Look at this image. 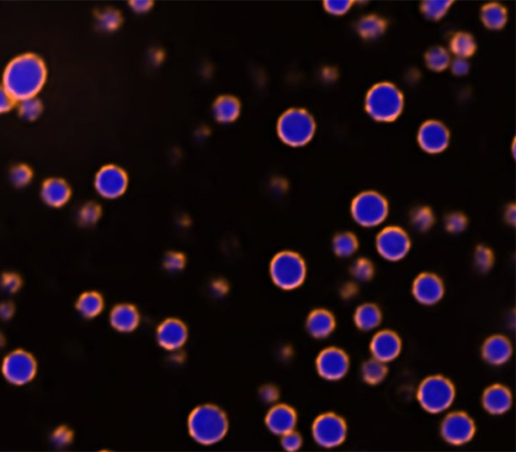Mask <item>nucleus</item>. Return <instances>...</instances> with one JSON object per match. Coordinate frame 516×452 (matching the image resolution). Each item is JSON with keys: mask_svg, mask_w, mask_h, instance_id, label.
Instances as JSON below:
<instances>
[{"mask_svg": "<svg viewBox=\"0 0 516 452\" xmlns=\"http://www.w3.org/2000/svg\"><path fill=\"white\" fill-rule=\"evenodd\" d=\"M47 67L42 58L34 53L17 56L6 67L2 86L14 97V100L36 97L47 80Z\"/></svg>", "mask_w": 516, "mask_h": 452, "instance_id": "1", "label": "nucleus"}, {"mask_svg": "<svg viewBox=\"0 0 516 452\" xmlns=\"http://www.w3.org/2000/svg\"><path fill=\"white\" fill-rule=\"evenodd\" d=\"M188 428L190 436L200 444H215L227 433V416L219 407L205 404L194 409L189 417Z\"/></svg>", "mask_w": 516, "mask_h": 452, "instance_id": "2", "label": "nucleus"}, {"mask_svg": "<svg viewBox=\"0 0 516 452\" xmlns=\"http://www.w3.org/2000/svg\"><path fill=\"white\" fill-rule=\"evenodd\" d=\"M403 103L401 90L389 82H382L369 90L365 99V109L376 121L392 122L403 112Z\"/></svg>", "mask_w": 516, "mask_h": 452, "instance_id": "3", "label": "nucleus"}, {"mask_svg": "<svg viewBox=\"0 0 516 452\" xmlns=\"http://www.w3.org/2000/svg\"><path fill=\"white\" fill-rule=\"evenodd\" d=\"M316 131L313 116L304 109H290L279 118L277 133L288 145L300 147L312 141Z\"/></svg>", "mask_w": 516, "mask_h": 452, "instance_id": "4", "label": "nucleus"}, {"mask_svg": "<svg viewBox=\"0 0 516 452\" xmlns=\"http://www.w3.org/2000/svg\"><path fill=\"white\" fill-rule=\"evenodd\" d=\"M307 266L296 252L283 251L270 263V276L275 285L283 290H292L304 283Z\"/></svg>", "mask_w": 516, "mask_h": 452, "instance_id": "5", "label": "nucleus"}, {"mask_svg": "<svg viewBox=\"0 0 516 452\" xmlns=\"http://www.w3.org/2000/svg\"><path fill=\"white\" fill-rule=\"evenodd\" d=\"M455 387L443 376H431L419 385L418 400L421 406L431 414L445 412L455 400Z\"/></svg>", "mask_w": 516, "mask_h": 452, "instance_id": "6", "label": "nucleus"}, {"mask_svg": "<svg viewBox=\"0 0 516 452\" xmlns=\"http://www.w3.org/2000/svg\"><path fill=\"white\" fill-rule=\"evenodd\" d=\"M351 214L358 225L365 228L376 227L386 221L388 203L377 191H363L352 202Z\"/></svg>", "mask_w": 516, "mask_h": 452, "instance_id": "7", "label": "nucleus"}, {"mask_svg": "<svg viewBox=\"0 0 516 452\" xmlns=\"http://www.w3.org/2000/svg\"><path fill=\"white\" fill-rule=\"evenodd\" d=\"M314 440L325 449H334L345 441L347 436V424L335 413L320 415L312 427Z\"/></svg>", "mask_w": 516, "mask_h": 452, "instance_id": "8", "label": "nucleus"}, {"mask_svg": "<svg viewBox=\"0 0 516 452\" xmlns=\"http://www.w3.org/2000/svg\"><path fill=\"white\" fill-rule=\"evenodd\" d=\"M38 371L36 359L27 350H16L5 357L2 363V374L6 381L23 386L32 382Z\"/></svg>", "mask_w": 516, "mask_h": 452, "instance_id": "9", "label": "nucleus"}, {"mask_svg": "<svg viewBox=\"0 0 516 452\" xmlns=\"http://www.w3.org/2000/svg\"><path fill=\"white\" fill-rule=\"evenodd\" d=\"M376 250L387 261L403 260L410 252L412 242L410 236L401 228L390 226L382 230L376 237Z\"/></svg>", "mask_w": 516, "mask_h": 452, "instance_id": "10", "label": "nucleus"}, {"mask_svg": "<svg viewBox=\"0 0 516 452\" xmlns=\"http://www.w3.org/2000/svg\"><path fill=\"white\" fill-rule=\"evenodd\" d=\"M441 436L452 445H464L470 442L476 432L474 420L465 412H452L441 424Z\"/></svg>", "mask_w": 516, "mask_h": 452, "instance_id": "11", "label": "nucleus"}, {"mask_svg": "<svg viewBox=\"0 0 516 452\" xmlns=\"http://www.w3.org/2000/svg\"><path fill=\"white\" fill-rule=\"evenodd\" d=\"M350 361L343 350L335 346L325 348L316 361L318 374L327 381H339L349 371Z\"/></svg>", "mask_w": 516, "mask_h": 452, "instance_id": "12", "label": "nucleus"}, {"mask_svg": "<svg viewBox=\"0 0 516 452\" xmlns=\"http://www.w3.org/2000/svg\"><path fill=\"white\" fill-rule=\"evenodd\" d=\"M418 142L427 154H441L450 143V131L442 122L429 120L419 127Z\"/></svg>", "mask_w": 516, "mask_h": 452, "instance_id": "13", "label": "nucleus"}, {"mask_svg": "<svg viewBox=\"0 0 516 452\" xmlns=\"http://www.w3.org/2000/svg\"><path fill=\"white\" fill-rule=\"evenodd\" d=\"M412 296L419 303L427 307L442 300L445 286L442 279L434 273H421L412 283Z\"/></svg>", "mask_w": 516, "mask_h": 452, "instance_id": "14", "label": "nucleus"}, {"mask_svg": "<svg viewBox=\"0 0 516 452\" xmlns=\"http://www.w3.org/2000/svg\"><path fill=\"white\" fill-rule=\"evenodd\" d=\"M128 176L115 165H107L97 174L95 187L99 195L106 199H115L126 191Z\"/></svg>", "mask_w": 516, "mask_h": 452, "instance_id": "15", "label": "nucleus"}, {"mask_svg": "<svg viewBox=\"0 0 516 452\" xmlns=\"http://www.w3.org/2000/svg\"><path fill=\"white\" fill-rule=\"evenodd\" d=\"M403 348L401 337L392 331H382L372 339L371 352L374 359L389 363L399 356Z\"/></svg>", "mask_w": 516, "mask_h": 452, "instance_id": "16", "label": "nucleus"}, {"mask_svg": "<svg viewBox=\"0 0 516 452\" xmlns=\"http://www.w3.org/2000/svg\"><path fill=\"white\" fill-rule=\"evenodd\" d=\"M188 339V329L180 320L171 318L159 326L156 340L161 348L176 350L182 348Z\"/></svg>", "mask_w": 516, "mask_h": 452, "instance_id": "17", "label": "nucleus"}, {"mask_svg": "<svg viewBox=\"0 0 516 452\" xmlns=\"http://www.w3.org/2000/svg\"><path fill=\"white\" fill-rule=\"evenodd\" d=\"M296 411L285 404L275 405L268 411L266 415V424L272 433L275 436H283L288 432L292 431L296 428Z\"/></svg>", "mask_w": 516, "mask_h": 452, "instance_id": "18", "label": "nucleus"}, {"mask_svg": "<svg viewBox=\"0 0 516 452\" xmlns=\"http://www.w3.org/2000/svg\"><path fill=\"white\" fill-rule=\"evenodd\" d=\"M513 348L511 341L504 335H496L484 342L481 354L486 363L492 366H502L513 357Z\"/></svg>", "mask_w": 516, "mask_h": 452, "instance_id": "19", "label": "nucleus"}, {"mask_svg": "<svg viewBox=\"0 0 516 452\" xmlns=\"http://www.w3.org/2000/svg\"><path fill=\"white\" fill-rule=\"evenodd\" d=\"M482 405L489 414H505L513 406V394L503 385H492L484 391Z\"/></svg>", "mask_w": 516, "mask_h": 452, "instance_id": "20", "label": "nucleus"}, {"mask_svg": "<svg viewBox=\"0 0 516 452\" xmlns=\"http://www.w3.org/2000/svg\"><path fill=\"white\" fill-rule=\"evenodd\" d=\"M306 328L307 333L315 339H326L336 328V320L330 311L316 309L307 316Z\"/></svg>", "mask_w": 516, "mask_h": 452, "instance_id": "21", "label": "nucleus"}, {"mask_svg": "<svg viewBox=\"0 0 516 452\" xmlns=\"http://www.w3.org/2000/svg\"><path fill=\"white\" fill-rule=\"evenodd\" d=\"M40 195L48 206L60 208L70 200L71 189L62 178H49L43 184Z\"/></svg>", "mask_w": 516, "mask_h": 452, "instance_id": "22", "label": "nucleus"}, {"mask_svg": "<svg viewBox=\"0 0 516 452\" xmlns=\"http://www.w3.org/2000/svg\"><path fill=\"white\" fill-rule=\"evenodd\" d=\"M110 324L120 333H130L139 326V311L130 305H117L111 311Z\"/></svg>", "mask_w": 516, "mask_h": 452, "instance_id": "23", "label": "nucleus"}, {"mask_svg": "<svg viewBox=\"0 0 516 452\" xmlns=\"http://www.w3.org/2000/svg\"><path fill=\"white\" fill-rule=\"evenodd\" d=\"M382 313L379 307L373 303L359 305L354 313L357 328L363 331H373L382 324Z\"/></svg>", "mask_w": 516, "mask_h": 452, "instance_id": "24", "label": "nucleus"}, {"mask_svg": "<svg viewBox=\"0 0 516 452\" xmlns=\"http://www.w3.org/2000/svg\"><path fill=\"white\" fill-rule=\"evenodd\" d=\"M481 21L490 29H502L507 23V10L502 4L490 2L481 10Z\"/></svg>", "mask_w": 516, "mask_h": 452, "instance_id": "25", "label": "nucleus"}, {"mask_svg": "<svg viewBox=\"0 0 516 452\" xmlns=\"http://www.w3.org/2000/svg\"><path fill=\"white\" fill-rule=\"evenodd\" d=\"M240 104L237 99L224 96L219 98L214 104V115L219 122L229 123L239 116Z\"/></svg>", "mask_w": 516, "mask_h": 452, "instance_id": "26", "label": "nucleus"}, {"mask_svg": "<svg viewBox=\"0 0 516 452\" xmlns=\"http://www.w3.org/2000/svg\"><path fill=\"white\" fill-rule=\"evenodd\" d=\"M386 27V21L375 14L362 17L357 23V32L365 40L379 38L384 34Z\"/></svg>", "mask_w": 516, "mask_h": 452, "instance_id": "27", "label": "nucleus"}, {"mask_svg": "<svg viewBox=\"0 0 516 452\" xmlns=\"http://www.w3.org/2000/svg\"><path fill=\"white\" fill-rule=\"evenodd\" d=\"M76 307L77 311L84 318H93L102 312L104 301L98 292H85L79 297Z\"/></svg>", "mask_w": 516, "mask_h": 452, "instance_id": "28", "label": "nucleus"}, {"mask_svg": "<svg viewBox=\"0 0 516 452\" xmlns=\"http://www.w3.org/2000/svg\"><path fill=\"white\" fill-rule=\"evenodd\" d=\"M450 47L454 55L460 59H466L476 51V40L468 32H458L452 38Z\"/></svg>", "mask_w": 516, "mask_h": 452, "instance_id": "29", "label": "nucleus"}, {"mask_svg": "<svg viewBox=\"0 0 516 452\" xmlns=\"http://www.w3.org/2000/svg\"><path fill=\"white\" fill-rule=\"evenodd\" d=\"M358 240L353 233L342 232L333 239V251L340 258L351 257L358 249Z\"/></svg>", "mask_w": 516, "mask_h": 452, "instance_id": "30", "label": "nucleus"}, {"mask_svg": "<svg viewBox=\"0 0 516 452\" xmlns=\"http://www.w3.org/2000/svg\"><path fill=\"white\" fill-rule=\"evenodd\" d=\"M387 367L386 363L372 358L363 364L361 376L363 381L369 385L380 384L386 379Z\"/></svg>", "mask_w": 516, "mask_h": 452, "instance_id": "31", "label": "nucleus"}, {"mask_svg": "<svg viewBox=\"0 0 516 452\" xmlns=\"http://www.w3.org/2000/svg\"><path fill=\"white\" fill-rule=\"evenodd\" d=\"M425 61L431 70L442 72L450 66V53L444 47H434L425 53Z\"/></svg>", "mask_w": 516, "mask_h": 452, "instance_id": "32", "label": "nucleus"}, {"mask_svg": "<svg viewBox=\"0 0 516 452\" xmlns=\"http://www.w3.org/2000/svg\"><path fill=\"white\" fill-rule=\"evenodd\" d=\"M412 227L419 232H427L433 227L435 216L433 211L427 206H419L412 211L410 217Z\"/></svg>", "mask_w": 516, "mask_h": 452, "instance_id": "33", "label": "nucleus"}, {"mask_svg": "<svg viewBox=\"0 0 516 452\" xmlns=\"http://www.w3.org/2000/svg\"><path fill=\"white\" fill-rule=\"evenodd\" d=\"M453 2L449 0H431V1H423L421 3V12L425 14V17L433 21H438L446 16L449 8H451Z\"/></svg>", "mask_w": 516, "mask_h": 452, "instance_id": "34", "label": "nucleus"}, {"mask_svg": "<svg viewBox=\"0 0 516 452\" xmlns=\"http://www.w3.org/2000/svg\"><path fill=\"white\" fill-rule=\"evenodd\" d=\"M43 112V104L36 97L19 101V113L23 119L34 121L40 117Z\"/></svg>", "mask_w": 516, "mask_h": 452, "instance_id": "35", "label": "nucleus"}, {"mask_svg": "<svg viewBox=\"0 0 516 452\" xmlns=\"http://www.w3.org/2000/svg\"><path fill=\"white\" fill-rule=\"evenodd\" d=\"M121 23V16L117 10H105L97 16V25L104 32H113Z\"/></svg>", "mask_w": 516, "mask_h": 452, "instance_id": "36", "label": "nucleus"}, {"mask_svg": "<svg viewBox=\"0 0 516 452\" xmlns=\"http://www.w3.org/2000/svg\"><path fill=\"white\" fill-rule=\"evenodd\" d=\"M474 263L479 272H488L493 266V252L491 251V249L483 246V245L477 247L474 253Z\"/></svg>", "mask_w": 516, "mask_h": 452, "instance_id": "37", "label": "nucleus"}, {"mask_svg": "<svg viewBox=\"0 0 516 452\" xmlns=\"http://www.w3.org/2000/svg\"><path fill=\"white\" fill-rule=\"evenodd\" d=\"M351 274L356 281H369L374 275V266L371 260L360 258L351 266Z\"/></svg>", "mask_w": 516, "mask_h": 452, "instance_id": "38", "label": "nucleus"}, {"mask_svg": "<svg viewBox=\"0 0 516 452\" xmlns=\"http://www.w3.org/2000/svg\"><path fill=\"white\" fill-rule=\"evenodd\" d=\"M101 216V209L98 204L94 203H88L84 204L78 213L79 223L82 226L94 225Z\"/></svg>", "mask_w": 516, "mask_h": 452, "instance_id": "39", "label": "nucleus"}, {"mask_svg": "<svg viewBox=\"0 0 516 452\" xmlns=\"http://www.w3.org/2000/svg\"><path fill=\"white\" fill-rule=\"evenodd\" d=\"M32 180V171L27 165H17L10 171V180L16 187H27Z\"/></svg>", "mask_w": 516, "mask_h": 452, "instance_id": "40", "label": "nucleus"}, {"mask_svg": "<svg viewBox=\"0 0 516 452\" xmlns=\"http://www.w3.org/2000/svg\"><path fill=\"white\" fill-rule=\"evenodd\" d=\"M467 218L462 213H451L445 219L447 231L452 234L462 233L467 227Z\"/></svg>", "mask_w": 516, "mask_h": 452, "instance_id": "41", "label": "nucleus"}, {"mask_svg": "<svg viewBox=\"0 0 516 452\" xmlns=\"http://www.w3.org/2000/svg\"><path fill=\"white\" fill-rule=\"evenodd\" d=\"M353 2L347 1V0H327L324 2L325 8L329 14H334V16H342V14H346L349 12L351 8Z\"/></svg>", "mask_w": 516, "mask_h": 452, "instance_id": "42", "label": "nucleus"}, {"mask_svg": "<svg viewBox=\"0 0 516 452\" xmlns=\"http://www.w3.org/2000/svg\"><path fill=\"white\" fill-rule=\"evenodd\" d=\"M0 285L4 292L16 294L21 286V279L16 273H5L0 279Z\"/></svg>", "mask_w": 516, "mask_h": 452, "instance_id": "43", "label": "nucleus"}, {"mask_svg": "<svg viewBox=\"0 0 516 452\" xmlns=\"http://www.w3.org/2000/svg\"><path fill=\"white\" fill-rule=\"evenodd\" d=\"M303 444L302 436L298 432L292 431L281 436V447L288 451H296Z\"/></svg>", "mask_w": 516, "mask_h": 452, "instance_id": "44", "label": "nucleus"}, {"mask_svg": "<svg viewBox=\"0 0 516 452\" xmlns=\"http://www.w3.org/2000/svg\"><path fill=\"white\" fill-rule=\"evenodd\" d=\"M163 265L167 270L171 271V272H178V271L184 268L185 257L178 252H171L165 256Z\"/></svg>", "mask_w": 516, "mask_h": 452, "instance_id": "45", "label": "nucleus"}, {"mask_svg": "<svg viewBox=\"0 0 516 452\" xmlns=\"http://www.w3.org/2000/svg\"><path fill=\"white\" fill-rule=\"evenodd\" d=\"M72 440V430L70 428L66 427V426L58 428V429L54 431L53 436H51V441H53L54 444L59 447H67V445L70 444Z\"/></svg>", "mask_w": 516, "mask_h": 452, "instance_id": "46", "label": "nucleus"}, {"mask_svg": "<svg viewBox=\"0 0 516 452\" xmlns=\"http://www.w3.org/2000/svg\"><path fill=\"white\" fill-rule=\"evenodd\" d=\"M16 102V101L10 94V92L3 86L0 85V114L10 111L14 108Z\"/></svg>", "mask_w": 516, "mask_h": 452, "instance_id": "47", "label": "nucleus"}, {"mask_svg": "<svg viewBox=\"0 0 516 452\" xmlns=\"http://www.w3.org/2000/svg\"><path fill=\"white\" fill-rule=\"evenodd\" d=\"M260 397L266 403H274L279 398V391L274 386L268 385L260 390Z\"/></svg>", "mask_w": 516, "mask_h": 452, "instance_id": "48", "label": "nucleus"}, {"mask_svg": "<svg viewBox=\"0 0 516 452\" xmlns=\"http://www.w3.org/2000/svg\"><path fill=\"white\" fill-rule=\"evenodd\" d=\"M452 72L456 75V76H464V75L468 74L469 62L465 59H460L457 58L455 61H453L451 64Z\"/></svg>", "mask_w": 516, "mask_h": 452, "instance_id": "49", "label": "nucleus"}, {"mask_svg": "<svg viewBox=\"0 0 516 452\" xmlns=\"http://www.w3.org/2000/svg\"><path fill=\"white\" fill-rule=\"evenodd\" d=\"M14 313V307L12 303L3 302L0 305V318L3 320H10Z\"/></svg>", "mask_w": 516, "mask_h": 452, "instance_id": "50", "label": "nucleus"}, {"mask_svg": "<svg viewBox=\"0 0 516 452\" xmlns=\"http://www.w3.org/2000/svg\"><path fill=\"white\" fill-rule=\"evenodd\" d=\"M133 10L137 12H145L150 10L152 6V2L148 1H135L131 3Z\"/></svg>", "mask_w": 516, "mask_h": 452, "instance_id": "51", "label": "nucleus"}, {"mask_svg": "<svg viewBox=\"0 0 516 452\" xmlns=\"http://www.w3.org/2000/svg\"><path fill=\"white\" fill-rule=\"evenodd\" d=\"M505 219H506L507 223L511 225H515V204H511L507 208L506 212H505Z\"/></svg>", "mask_w": 516, "mask_h": 452, "instance_id": "52", "label": "nucleus"}, {"mask_svg": "<svg viewBox=\"0 0 516 452\" xmlns=\"http://www.w3.org/2000/svg\"><path fill=\"white\" fill-rule=\"evenodd\" d=\"M3 344H4V337H3V335H2L1 333H0V346H3Z\"/></svg>", "mask_w": 516, "mask_h": 452, "instance_id": "53", "label": "nucleus"}]
</instances>
